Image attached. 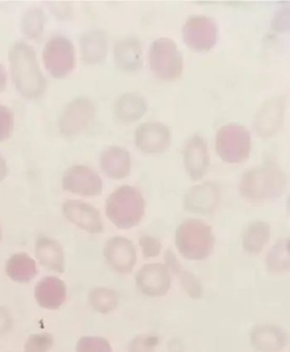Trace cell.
Wrapping results in <instances>:
<instances>
[{
    "label": "cell",
    "mask_w": 290,
    "mask_h": 352,
    "mask_svg": "<svg viewBox=\"0 0 290 352\" xmlns=\"http://www.w3.org/2000/svg\"><path fill=\"white\" fill-rule=\"evenodd\" d=\"M9 60L15 87L23 97H40L47 87V80L38 63L36 52L25 42H17L11 47Z\"/></svg>",
    "instance_id": "1"
},
{
    "label": "cell",
    "mask_w": 290,
    "mask_h": 352,
    "mask_svg": "<svg viewBox=\"0 0 290 352\" xmlns=\"http://www.w3.org/2000/svg\"><path fill=\"white\" fill-rule=\"evenodd\" d=\"M287 179L280 166L271 160L252 168L242 176L240 192L254 202L274 200L284 193Z\"/></svg>",
    "instance_id": "2"
},
{
    "label": "cell",
    "mask_w": 290,
    "mask_h": 352,
    "mask_svg": "<svg viewBox=\"0 0 290 352\" xmlns=\"http://www.w3.org/2000/svg\"><path fill=\"white\" fill-rule=\"evenodd\" d=\"M145 208L146 204L141 191L134 186H123L106 201V214L117 228L131 229L142 221Z\"/></svg>",
    "instance_id": "3"
},
{
    "label": "cell",
    "mask_w": 290,
    "mask_h": 352,
    "mask_svg": "<svg viewBox=\"0 0 290 352\" xmlns=\"http://www.w3.org/2000/svg\"><path fill=\"white\" fill-rule=\"evenodd\" d=\"M175 243L182 257L200 261L213 254L215 236L212 228L205 221L189 219L178 226L175 233Z\"/></svg>",
    "instance_id": "4"
},
{
    "label": "cell",
    "mask_w": 290,
    "mask_h": 352,
    "mask_svg": "<svg viewBox=\"0 0 290 352\" xmlns=\"http://www.w3.org/2000/svg\"><path fill=\"white\" fill-rule=\"evenodd\" d=\"M252 148L251 135L244 126L228 124L219 129L216 135V151L220 159L228 164H239L249 159Z\"/></svg>",
    "instance_id": "5"
},
{
    "label": "cell",
    "mask_w": 290,
    "mask_h": 352,
    "mask_svg": "<svg viewBox=\"0 0 290 352\" xmlns=\"http://www.w3.org/2000/svg\"><path fill=\"white\" fill-rule=\"evenodd\" d=\"M149 63L154 75L164 81H175L182 74V56L177 44L169 38H159L152 42Z\"/></svg>",
    "instance_id": "6"
},
{
    "label": "cell",
    "mask_w": 290,
    "mask_h": 352,
    "mask_svg": "<svg viewBox=\"0 0 290 352\" xmlns=\"http://www.w3.org/2000/svg\"><path fill=\"white\" fill-rule=\"evenodd\" d=\"M45 69L55 78H64L73 72L75 52L73 44L64 36H55L49 40L43 51Z\"/></svg>",
    "instance_id": "7"
},
{
    "label": "cell",
    "mask_w": 290,
    "mask_h": 352,
    "mask_svg": "<svg viewBox=\"0 0 290 352\" xmlns=\"http://www.w3.org/2000/svg\"><path fill=\"white\" fill-rule=\"evenodd\" d=\"M183 40L195 52H208L217 43V28L211 18L193 15L188 19L182 30Z\"/></svg>",
    "instance_id": "8"
},
{
    "label": "cell",
    "mask_w": 290,
    "mask_h": 352,
    "mask_svg": "<svg viewBox=\"0 0 290 352\" xmlns=\"http://www.w3.org/2000/svg\"><path fill=\"white\" fill-rule=\"evenodd\" d=\"M95 107L90 99L79 98L69 103L60 120V129L66 137L78 135L93 120Z\"/></svg>",
    "instance_id": "9"
},
{
    "label": "cell",
    "mask_w": 290,
    "mask_h": 352,
    "mask_svg": "<svg viewBox=\"0 0 290 352\" xmlns=\"http://www.w3.org/2000/svg\"><path fill=\"white\" fill-rule=\"evenodd\" d=\"M62 186L68 192L82 197H97L102 193V181L91 168L75 166L63 175Z\"/></svg>",
    "instance_id": "10"
},
{
    "label": "cell",
    "mask_w": 290,
    "mask_h": 352,
    "mask_svg": "<svg viewBox=\"0 0 290 352\" xmlns=\"http://www.w3.org/2000/svg\"><path fill=\"white\" fill-rule=\"evenodd\" d=\"M141 292L149 297H162L169 293L171 279L169 269L162 263H148L136 275Z\"/></svg>",
    "instance_id": "11"
},
{
    "label": "cell",
    "mask_w": 290,
    "mask_h": 352,
    "mask_svg": "<svg viewBox=\"0 0 290 352\" xmlns=\"http://www.w3.org/2000/svg\"><path fill=\"white\" fill-rule=\"evenodd\" d=\"M135 143L146 154H162L170 146V129L162 122H145L136 129Z\"/></svg>",
    "instance_id": "12"
},
{
    "label": "cell",
    "mask_w": 290,
    "mask_h": 352,
    "mask_svg": "<svg viewBox=\"0 0 290 352\" xmlns=\"http://www.w3.org/2000/svg\"><path fill=\"white\" fill-rule=\"evenodd\" d=\"M285 109L284 97L272 98L263 103L254 118V125L258 135L263 139L276 135L283 125Z\"/></svg>",
    "instance_id": "13"
},
{
    "label": "cell",
    "mask_w": 290,
    "mask_h": 352,
    "mask_svg": "<svg viewBox=\"0 0 290 352\" xmlns=\"http://www.w3.org/2000/svg\"><path fill=\"white\" fill-rule=\"evenodd\" d=\"M104 255L112 269L121 274H128L136 263V250L134 244L123 236H113L106 243Z\"/></svg>",
    "instance_id": "14"
},
{
    "label": "cell",
    "mask_w": 290,
    "mask_h": 352,
    "mask_svg": "<svg viewBox=\"0 0 290 352\" xmlns=\"http://www.w3.org/2000/svg\"><path fill=\"white\" fill-rule=\"evenodd\" d=\"M63 215L83 230L97 234L104 230L100 212L94 206L81 201L70 200L63 204Z\"/></svg>",
    "instance_id": "15"
},
{
    "label": "cell",
    "mask_w": 290,
    "mask_h": 352,
    "mask_svg": "<svg viewBox=\"0 0 290 352\" xmlns=\"http://www.w3.org/2000/svg\"><path fill=\"white\" fill-rule=\"evenodd\" d=\"M183 163L186 174L193 181L204 177L208 170L210 159L207 144L203 137L190 138L183 151Z\"/></svg>",
    "instance_id": "16"
},
{
    "label": "cell",
    "mask_w": 290,
    "mask_h": 352,
    "mask_svg": "<svg viewBox=\"0 0 290 352\" xmlns=\"http://www.w3.org/2000/svg\"><path fill=\"white\" fill-rule=\"evenodd\" d=\"M219 201V186L207 182L189 190L184 199V206L190 212L209 215L215 212Z\"/></svg>",
    "instance_id": "17"
},
{
    "label": "cell",
    "mask_w": 290,
    "mask_h": 352,
    "mask_svg": "<svg viewBox=\"0 0 290 352\" xmlns=\"http://www.w3.org/2000/svg\"><path fill=\"white\" fill-rule=\"evenodd\" d=\"M34 297L41 308L55 311L67 300V285L58 278L45 277L37 283L34 288Z\"/></svg>",
    "instance_id": "18"
},
{
    "label": "cell",
    "mask_w": 290,
    "mask_h": 352,
    "mask_svg": "<svg viewBox=\"0 0 290 352\" xmlns=\"http://www.w3.org/2000/svg\"><path fill=\"white\" fill-rule=\"evenodd\" d=\"M101 167L110 178L114 179L127 178L131 174V155L124 148L109 147L102 152Z\"/></svg>",
    "instance_id": "19"
},
{
    "label": "cell",
    "mask_w": 290,
    "mask_h": 352,
    "mask_svg": "<svg viewBox=\"0 0 290 352\" xmlns=\"http://www.w3.org/2000/svg\"><path fill=\"white\" fill-rule=\"evenodd\" d=\"M250 340L259 352H280L286 344L284 331L274 324L257 325L251 332Z\"/></svg>",
    "instance_id": "20"
},
{
    "label": "cell",
    "mask_w": 290,
    "mask_h": 352,
    "mask_svg": "<svg viewBox=\"0 0 290 352\" xmlns=\"http://www.w3.org/2000/svg\"><path fill=\"white\" fill-rule=\"evenodd\" d=\"M114 56L117 66L125 72H136L143 67L142 45L135 37H127L116 45Z\"/></svg>",
    "instance_id": "21"
},
{
    "label": "cell",
    "mask_w": 290,
    "mask_h": 352,
    "mask_svg": "<svg viewBox=\"0 0 290 352\" xmlns=\"http://www.w3.org/2000/svg\"><path fill=\"white\" fill-rule=\"evenodd\" d=\"M36 255L41 265L47 270L60 274L64 271L63 248L55 239L47 236L38 237Z\"/></svg>",
    "instance_id": "22"
},
{
    "label": "cell",
    "mask_w": 290,
    "mask_h": 352,
    "mask_svg": "<svg viewBox=\"0 0 290 352\" xmlns=\"http://www.w3.org/2000/svg\"><path fill=\"white\" fill-rule=\"evenodd\" d=\"M108 37L102 30H89L81 38L82 60L88 64L101 63L108 54Z\"/></svg>",
    "instance_id": "23"
},
{
    "label": "cell",
    "mask_w": 290,
    "mask_h": 352,
    "mask_svg": "<svg viewBox=\"0 0 290 352\" xmlns=\"http://www.w3.org/2000/svg\"><path fill=\"white\" fill-rule=\"evenodd\" d=\"M147 109V103L142 95L128 93L117 99L115 104L116 116L124 122H134L139 120Z\"/></svg>",
    "instance_id": "24"
},
{
    "label": "cell",
    "mask_w": 290,
    "mask_h": 352,
    "mask_svg": "<svg viewBox=\"0 0 290 352\" xmlns=\"http://www.w3.org/2000/svg\"><path fill=\"white\" fill-rule=\"evenodd\" d=\"M164 260H165L167 269L178 275L182 288L191 298L193 300H200L203 297L204 288L200 279L191 272L183 269L175 254L171 252V254H167Z\"/></svg>",
    "instance_id": "25"
},
{
    "label": "cell",
    "mask_w": 290,
    "mask_h": 352,
    "mask_svg": "<svg viewBox=\"0 0 290 352\" xmlns=\"http://www.w3.org/2000/svg\"><path fill=\"white\" fill-rule=\"evenodd\" d=\"M5 272L7 276L13 281L25 284L36 276V263L28 254H14L8 260Z\"/></svg>",
    "instance_id": "26"
},
{
    "label": "cell",
    "mask_w": 290,
    "mask_h": 352,
    "mask_svg": "<svg viewBox=\"0 0 290 352\" xmlns=\"http://www.w3.org/2000/svg\"><path fill=\"white\" fill-rule=\"evenodd\" d=\"M271 236L270 226L265 221H257L247 228L243 236V248L247 254H261Z\"/></svg>",
    "instance_id": "27"
},
{
    "label": "cell",
    "mask_w": 290,
    "mask_h": 352,
    "mask_svg": "<svg viewBox=\"0 0 290 352\" xmlns=\"http://www.w3.org/2000/svg\"><path fill=\"white\" fill-rule=\"evenodd\" d=\"M266 266L270 273L281 274L289 271V239H283L271 248L266 258Z\"/></svg>",
    "instance_id": "28"
},
{
    "label": "cell",
    "mask_w": 290,
    "mask_h": 352,
    "mask_svg": "<svg viewBox=\"0 0 290 352\" xmlns=\"http://www.w3.org/2000/svg\"><path fill=\"white\" fill-rule=\"evenodd\" d=\"M89 303L95 311L106 315L115 311L118 305L117 294L109 289L97 288L89 294Z\"/></svg>",
    "instance_id": "29"
},
{
    "label": "cell",
    "mask_w": 290,
    "mask_h": 352,
    "mask_svg": "<svg viewBox=\"0 0 290 352\" xmlns=\"http://www.w3.org/2000/svg\"><path fill=\"white\" fill-rule=\"evenodd\" d=\"M45 16L39 9L29 10L22 18V32L29 39H37L43 32Z\"/></svg>",
    "instance_id": "30"
},
{
    "label": "cell",
    "mask_w": 290,
    "mask_h": 352,
    "mask_svg": "<svg viewBox=\"0 0 290 352\" xmlns=\"http://www.w3.org/2000/svg\"><path fill=\"white\" fill-rule=\"evenodd\" d=\"M76 352H113L108 340L100 336H84L75 347Z\"/></svg>",
    "instance_id": "31"
},
{
    "label": "cell",
    "mask_w": 290,
    "mask_h": 352,
    "mask_svg": "<svg viewBox=\"0 0 290 352\" xmlns=\"http://www.w3.org/2000/svg\"><path fill=\"white\" fill-rule=\"evenodd\" d=\"M54 344V338L49 333L29 336L25 345L24 352H48Z\"/></svg>",
    "instance_id": "32"
},
{
    "label": "cell",
    "mask_w": 290,
    "mask_h": 352,
    "mask_svg": "<svg viewBox=\"0 0 290 352\" xmlns=\"http://www.w3.org/2000/svg\"><path fill=\"white\" fill-rule=\"evenodd\" d=\"M159 338L154 335H140L130 343L128 352H155Z\"/></svg>",
    "instance_id": "33"
},
{
    "label": "cell",
    "mask_w": 290,
    "mask_h": 352,
    "mask_svg": "<svg viewBox=\"0 0 290 352\" xmlns=\"http://www.w3.org/2000/svg\"><path fill=\"white\" fill-rule=\"evenodd\" d=\"M14 117L8 107L0 104V142L9 139L12 135Z\"/></svg>",
    "instance_id": "34"
},
{
    "label": "cell",
    "mask_w": 290,
    "mask_h": 352,
    "mask_svg": "<svg viewBox=\"0 0 290 352\" xmlns=\"http://www.w3.org/2000/svg\"><path fill=\"white\" fill-rule=\"evenodd\" d=\"M139 243L145 258H155L161 254L162 244L154 236L144 235L141 237Z\"/></svg>",
    "instance_id": "35"
},
{
    "label": "cell",
    "mask_w": 290,
    "mask_h": 352,
    "mask_svg": "<svg viewBox=\"0 0 290 352\" xmlns=\"http://www.w3.org/2000/svg\"><path fill=\"white\" fill-rule=\"evenodd\" d=\"M273 28L278 32H283V30H289V9L280 10L274 18Z\"/></svg>",
    "instance_id": "36"
},
{
    "label": "cell",
    "mask_w": 290,
    "mask_h": 352,
    "mask_svg": "<svg viewBox=\"0 0 290 352\" xmlns=\"http://www.w3.org/2000/svg\"><path fill=\"white\" fill-rule=\"evenodd\" d=\"M12 318L5 307L0 306V334H3L12 327Z\"/></svg>",
    "instance_id": "37"
},
{
    "label": "cell",
    "mask_w": 290,
    "mask_h": 352,
    "mask_svg": "<svg viewBox=\"0 0 290 352\" xmlns=\"http://www.w3.org/2000/svg\"><path fill=\"white\" fill-rule=\"evenodd\" d=\"M8 175V166L5 158L0 154V183L6 178Z\"/></svg>",
    "instance_id": "38"
},
{
    "label": "cell",
    "mask_w": 290,
    "mask_h": 352,
    "mask_svg": "<svg viewBox=\"0 0 290 352\" xmlns=\"http://www.w3.org/2000/svg\"><path fill=\"white\" fill-rule=\"evenodd\" d=\"M7 83V74L5 68L0 63V94L5 89Z\"/></svg>",
    "instance_id": "39"
},
{
    "label": "cell",
    "mask_w": 290,
    "mask_h": 352,
    "mask_svg": "<svg viewBox=\"0 0 290 352\" xmlns=\"http://www.w3.org/2000/svg\"><path fill=\"white\" fill-rule=\"evenodd\" d=\"M2 239V230H1V228H0V241H1Z\"/></svg>",
    "instance_id": "40"
}]
</instances>
